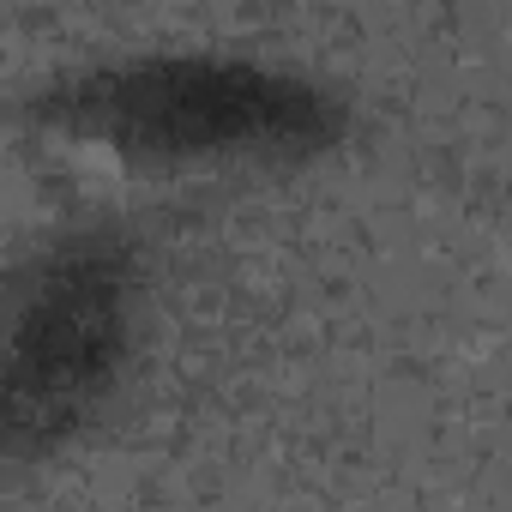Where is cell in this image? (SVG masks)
Masks as SVG:
<instances>
[{"label": "cell", "instance_id": "obj_1", "mask_svg": "<svg viewBox=\"0 0 512 512\" xmlns=\"http://www.w3.org/2000/svg\"><path fill=\"white\" fill-rule=\"evenodd\" d=\"M31 127L97 175H187L314 157L338 139L332 91L235 55H133L85 67L31 103Z\"/></svg>", "mask_w": 512, "mask_h": 512}, {"label": "cell", "instance_id": "obj_2", "mask_svg": "<svg viewBox=\"0 0 512 512\" xmlns=\"http://www.w3.org/2000/svg\"><path fill=\"white\" fill-rule=\"evenodd\" d=\"M133 253L73 235L0 296V452L85 422L127 356Z\"/></svg>", "mask_w": 512, "mask_h": 512}]
</instances>
